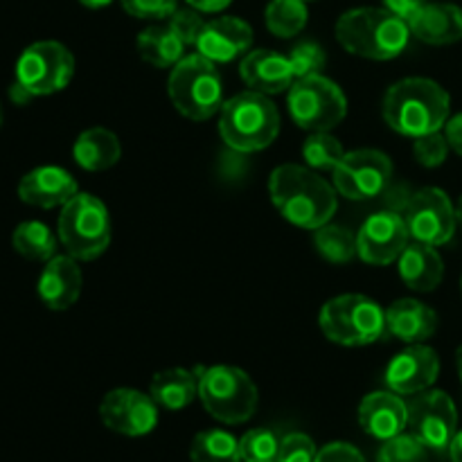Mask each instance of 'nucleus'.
I'll return each instance as SVG.
<instances>
[{"mask_svg": "<svg viewBox=\"0 0 462 462\" xmlns=\"http://www.w3.org/2000/svg\"><path fill=\"white\" fill-rule=\"evenodd\" d=\"M316 449L314 440L305 433H287L284 438H280V449L275 462H314Z\"/></svg>", "mask_w": 462, "mask_h": 462, "instance_id": "obj_37", "label": "nucleus"}, {"mask_svg": "<svg viewBox=\"0 0 462 462\" xmlns=\"http://www.w3.org/2000/svg\"><path fill=\"white\" fill-rule=\"evenodd\" d=\"M397 262H400L402 280L413 291H433L442 282V275H445L440 253L436 251V246H429V244L422 242L409 244Z\"/></svg>", "mask_w": 462, "mask_h": 462, "instance_id": "obj_24", "label": "nucleus"}, {"mask_svg": "<svg viewBox=\"0 0 462 462\" xmlns=\"http://www.w3.org/2000/svg\"><path fill=\"white\" fill-rule=\"evenodd\" d=\"M59 239L68 255L88 262L102 255L111 244V217L93 194H77L59 215Z\"/></svg>", "mask_w": 462, "mask_h": 462, "instance_id": "obj_7", "label": "nucleus"}, {"mask_svg": "<svg viewBox=\"0 0 462 462\" xmlns=\"http://www.w3.org/2000/svg\"><path fill=\"white\" fill-rule=\"evenodd\" d=\"M377 462H431L429 449L420 440H415L411 433H400L383 442L379 449Z\"/></svg>", "mask_w": 462, "mask_h": 462, "instance_id": "obj_34", "label": "nucleus"}, {"mask_svg": "<svg viewBox=\"0 0 462 462\" xmlns=\"http://www.w3.org/2000/svg\"><path fill=\"white\" fill-rule=\"evenodd\" d=\"M9 97H12L14 104H18V106H23V104H27L30 99H34V95L30 93V90L25 88V86H21L18 81H14L12 88H9Z\"/></svg>", "mask_w": 462, "mask_h": 462, "instance_id": "obj_44", "label": "nucleus"}, {"mask_svg": "<svg viewBox=\"0 0 462 462\" xmlns=\"http://www.w3.org/2000/svg\"><path fill=\"white\" fill-rule=\"evenodd\" d=\"M411 34L429 45H449L462 39V9L451 3H427L413 21Z\"/></svg>", "mask_w": 462, "mask_h": 462, "instance_id": "obj_23", "label": "nucleus"}, {"mask_svg": "<svg viewBox=\"0 0 462 462\" xmlns=\"http://www.w3.org/2000/svg\"><path fill=\"white\" fill-rule=\"evenodd\" d=\"M411 39L409 23L386 7H356L337 21V41L356 57L388 61L400 57Z\"/></svg>", "mask_w": 462, "mask_h": 462, "instance_id": "obj_3", "label": "nucleus"}, {"mask_svg": "<svg viewBox=\"0 0 462 462\" xmlns=\"http://www.w3.org/2000/svg\"><path fill=\"white\" fill-rule=\"evenodd\" d=\"M409 226L404 217L393 210L368 217L356 237V253L365 264L388 266L397 262L409 246Z\"/></svg>", "mask_w": 462, "mask_h": 462, "instance_id": "obj_15", "label": "nucleus"}, {"mask_svg": "<svg viewBox=\"0 0 462 462\" xmlns=\"http://www.w3.org/2000/svg\"><path fill=\"white\" fill-rule=\"evenodd\" d=\"M185 43L170 25H153L140 32L138 52L153 68H174L183 59Z\"/></svg>", "mask_w": 462, "mask_h": 462, "instance_id": "obj_27", "label": "nucleus"}, {"mask_svg": "<svg viewBox=\"0 0 462 462\" xmlns=\"http://www.w3.org/2000/svg\"><path fill=\"white\" fill-rule=\"evenodd\" d=\"M393 180L391 158L377 149H356L346 153L334 167V188L352 201L374 199L388 189Z\"/></svg>", "mask_w": 462, "mask_h": 462, "instance_id": "obj_12", "label": "nucleus"}, {"mask_svg": "<svg viewBox=\"0 0 462 462\" xmlns=\"http://www.w3.org/2000/svg\"><path fill=\"white\" fill-rule=\"evenodd\" d=\"M0 125H3V106H0Z\"/></svg>", "mask_w": 462, "mask_h": 462, "instance_id": "obj_49", "label": "nucleus"}, {"mask_svg": "<svg viewBox=\"0 0 462 462\" xmlns=\"http://www.w3.org/2000/svg\"><path fill=\"white\" fill-rule=\"evenodd\" d=\"M170 27L176 32L185 45H197L199 36H201L206 21L201 18L199 9H176L170 16Z\"/></svg>", "mask_w": 462, "mask_h": 462, "instance_id": "obj_38", "label": "nucleus"}, {"mask_svg": "<svg viewBox=\"0 0 462 462\" xmlns=\"http://www.w3.org/2000/svg\"><path fill=\"white\" fill-rule=\"evenodd\" d=\"M449 111V93L438 81L424 77H409L393 84L382 108L386 125L409 138L445 129Z\"/></svg>", "mask_w": 462, "mask_h": 462, "instance_id": "obj_2", "label": "nucleus"}, {"mask_svg": "<svg viewBox=\"0 0 462 462\" xmlns=\"http://www.w3.org/2000/svg\"><path fill=\"white\" fill-rule=\"evenodd\" d=\"M269 194L289 224L307 230L329 224L338 208L337 188L300 165H280L271 174Z\"/></svg>", "mask_w": 462, "mask_h": 462, "instance_id": "obj_1", "label": "nucleus"}, {"mask_svg": "<svg viewBox=\"0 0 462 462\" xmlns=\"http://www.w3.org/2000/svg\"><path fill=\"white\" fill-rule=\"evenodd\" d=\"M244 84L262 95L284 93L293 86L296 75L289 63V57L273 52V50H253L244 57L239 66Z\"/></svg>", "mask_w": 462, "mask_h": 462, "instance_id": "obj_20", "label": "nucleus"}, {"mask_svg": "<svg viewBox=\"0 0 462 462\" xmlns=\"http://www.w3.org/2000/svg\"><path fill=\"white\" fill-rule=\"evenodd\" d=\"M126 14L134 18H147V21H162L176 12L179 0H120Z\"/></svg>", "mask_w": 462, "mask_h": 462, "instance_id": "obj_39", "label": "nucleus"}, {"mask_svg": "<svg viewBox=\"0 0 462 462\" xmlns=\"http://www.w3.org/2000/svg\"><path fill=\"white\" fill-rule=\"evenodd\" d=\"M307 18H310V12H307L305 0H271L264 12L266 27L280 39H291L300 34L307 25Z\"/></svg>", "mask_w": 462, "mask_h": 462, "instance_id": "obj_30", "label": "nucleus"}, {"mask_svg": "<svg viewBox=\"0 0 462 462\" xmlns=\"http://www.w3.org/2000/svg\"><path fill=\"white\" fill-rule=\"evenodd\" d=\"M233 0H188L189 7L199 9V12H208V14H215V12H224Z\"/></svg>", "mask_w": 462, "mask_h": 462, "instance_id": "obj_43", "label": "nucleus"}, {"mask_svg": "<svg viewBox=\"0 0 462 462\" xmlns=\"http://www.w3.org/2000/svg\"><path fill=\"white\" fill-rule=\"evenodd\" d=\"M386 328L393 337L415 346V343H424L436 334L438 314L424 302L413 300V298H402L386 310Z\"/></svg>", "mask_w": 462, "mask_h": 462, "instance_id": "obj_22", "label": "nucleus"}, {"mask_svg": "<svg viewBox=\"0 0 462 462\" xmlns=\"http://www.w3.org/2000/svg\"><path fill=\"white\" fill-rule=\"evenodd\" d=\"M253 43V30L246 21L237 16H219L206 21L197 41L199 54L215 63H228L246 52Z\"/></svg>", "mask_w": 462, "mask_h": 462, "instance_id": "obj_17", "label": "nucleus"}, {"mask_svg": "<svg viewBox=\"0 0 462 462\" xmlns=\"http://www.w3.org/2000/svg\"><path fill=\"white\" fill-rule=\"evenodd\" d=\"M404 221L415 242L442 246L454 237L458 217L449 194L440 188H424L406 203Z\"/></svg>", "mask_w": 462, "mask_h": 462, "instance_id": "obj_13", "label": "nucleus"}, {"mask_svg": "<svg viewBox=\"0 0 462 462\" xmlns=\"http://www.w3.org/2000/svg\"><path fill=\"white\" fill-rule=\"evenodd\" d=\"M77 180L72 179L70 171L63 167L45 165L27 171L18 183V197L23 203L36 208H57L66 206L72 197H77Z\"/></svg>", "mask_w": 462, "mask_h": 462, "instance_id": "obj_18", "label": "nucleus"}, {"mask_svg": "<svg viewBox=\"0 0 462 462\" xmlns=\"http://www.w3.org/2000/svg\"><path fill=\"white\" fill-rule=\"evenodd\" d=\"M449 458H451V462H462V431L456 433V438L451 440Z\"/></svg>", "mask_w": 462, "mask_h": 462, "instance_id": "obj_45", "label": "nucleus"}, {"mask_svg": "<svg viewBox=\"0 0 462 462\" xmlns=\"http://www.w3.org/2000/svg\"><path fill=\"white\" fill-rule=\"evenodd\" d=\"M12 244L18 255L32 262L52 260L54 251H57V237L41 221H23L21 226H16L12 235Z\"/></svg>", "mask_w": 462, "mask_h": 462, "instance_id": "obj_29", "label": "nucleus"}, {"mask_svg": "<svg viewBox=\"0 0 462 462\" xmlns=\"http://www.w3.org/2000/svg\"><path fill=\"white\" fill-rule=\"evenodd\" d=\"M289 113L300 129L332 131L346 120V93L323 75L300 77L289 88Z\"/></svg>", "mask_w": 462, "mask_h": 462, "instance_id": "obj_9", "label": "nucleus"}, {"mask_svg": "<svg viewBox=\"0 0 462 462\" xmlns=\"http://www.w3.org/2000/svg\"><path fill=\"white\" fill-rule=\"evenodd\" d=\"M280 449V438L271 429H253L239 440L242 462H275Z\"/></svg>", "mask_w": 462, "mask_h": 462, "instance_id": "obj_33", "label": "nucleus"}, {"mask_svg": "<svg viewBox=\"0 0 462 462\" xmlns=\"http://www.w3.org/2000/svg\"><path fill=\"white\" fill-rule=\"evenodd\" d=\"M305 3H307V0H305Z\"/></svg>", "mask_w": 462, "mask_h": 462, "instance_id": "obj_51", "label": "nucleus"}, {"mask_svg": "<svg viewBox=\"0 0 462 462\" xmlns=\"http://www.w3.org/2000/svg\"><path fill=\"white\" fill-rule=\"evenodd\" d=\"M460 287H462V282H460Z\"/></svg>", "mask_w": 462, "mask_h": 462, "instance_id": "obj_50", "label": "nucleus"}, {"mask_svg": "<svg viewBox=\"0 0 462 462\" xmlns=\"http://www.w3.org/2000/svg\"><path fill=\"white\" fill-rule=\"evenodd\" d=\"M409 422V406L402 395L393 391L370 393L359 406V424L368 436L377 440H391V438L404 433Z\"/></svg>", "mask_w": 462, "mask_h": 462, "instance_id": "obj_19", "label": "nucleus"}, {"mask_svg": "<svg viewBox=\"0 0 462 462\" xmlns=\"http://www.w3.org/2000/svg\"><path fill=\"white\" fill-rule=\"evenodd\" d=\"M158 409L152 395L135 388H116L108 393L99 406V418L104 427L126 438L147 436L158 424Z\"/></svg>", "mask_w": 462, "mask_h": 462, "instance_id": "obj_14", "label": "nucleus"}, {"mask_svg": "<svg viewBox=\"0 0 462 462\" xmlns=\"http://www.w3.org/2000/svg\"><path fill=\"white\" fill-rule=\"evenodd\" d=\"M81 269L70 255H54L48 260L39 278V298L48 310L66 311L79 300Z\"/></svg>", "mask_w": 462, "mask_h": 462, "instance_id": "obj_21", "label": "nucleus"}, {"mask_svg": "<svg viewBox=\"0 0 462 462\" xmlns=\"http://www.w3.org/2000/svg\"><path fill=\"white\" fill-rule=\"evenodd\" d=\"M424 5H427V0H383V7L406 23L413 21L415 14H418Z\"/></svg>", "mask_w": 462, "mask_h": 462, "instance_id": "obj_41", "label": "nucleus"}, {"mask_svg": "<svg viewBox=\"0 0 462 462\" xmlns=\"http://www.w3.org/2000/svg\"><path fill=\"white\" fill-rule=\"evenodd\" d=\"M314 462H365V458L350 442H329L316 454Z\"/></svg>", "mask_w": 462, "mask_h": 462, "instance_id": "obj_40", "label": "nucleus"}, {"mask_svg": "<svg viewBox=\"0 0 462 462\" xmlns=\"http://www.w3.org/2000/svg\"><path fill=\"white\" fill-rule=\"evenodd\" d=\"M219 134L233 152H262L278 138L280 113L269 95L246 90L224 102L219 111Z\"/></svg>", "mask_w": 462, "mask_h": 462, "instance_id": "obj_4", "label": "nucleus"}, {"mask_svg": "<svg viewBox=\"0 0 462 462\" xmlns=\"http://www.w3.org/2000/svg\"><path fill=\"white\" fill-rule=\"evenodd\" d=\"M445 135H447V140H449V147L454 149L458 156H462V113L447 120Z\"/></svg>", "mask_w": 462, "mask_h": 462, "instance_id": "obj_42", "label": "nucleus"}, {"mask_svg": "<svg viewBox=\"0 0 462 462\" xmlns=\"http://www.w3.org/2000/svg\"><path fill=\"white\" fill-rule=\"evenodd\" d=\"M170 99L188 120H210L224 106V84L215 61L203 54L180 59L170 75Z\"/></svg>", "mask_w": 462, "mask_h": 462, "instance_id": "obj_5", "label": "nucleus"}, {"mask_svg": "<svg viewBox=\"0 0 462 462\" xmlns=\"http://www.w3.org/2000/svg\"><path fill=\"white\" fill-rule=\"evenodd\" d=\"M314 244L320 255L332 264H347L356 255V237L341 226L325 224L316 228Z\"/></svg>", "mask_w": 462, "mask_h": 462, "instance_id": "obj_31", "label": "nucleus"}, {"mask_svg": "<svg viewBox=\"0 0 462 462\" xmlns=\"http://www.w3.org/2000/svg\"><path fill=\"white\" fill-rule=\"evenodd\" d=\"M325 59L328 57H325L323 48H320L319 43H314V41H302V43H298L296 48L291 50V54H289V63H291L296 79H300V77L320 75V70H323L325 66Z\"/></svg>", "mask_w": 462, "mask_h": 462, "instance_id": "obj_35", "label": "nucleus"}, {"mask_svg": "<svg viewBox=\"0 0 462 462\" xmlns=\"http://www.w3.org/2000/svg\"><path fill=\"white\" fill-rule=\"evenodd\" d=\"M449 140L445 134L436 131V134H427L415 138L413 143V156L420 165L424 167H440L449 156Z\"/></svg>", "mask_w": 462, "mask_h": 462, "instance_id": "obj_36", "label": "nucleus"}, {"mask_svg": "<svg viewBox=\"0 0 462 462\" xmlns=\"http://www.w3.org/2000/svg\"><path fill=\"white\" fill-rule=\"evenodd\" d=\"M406 429L429 451L445 454L458 433V411L445 391H422L409 402Z\"/></svg>", "mask_w": 462, "mask_h": 462, "instance_id": "obj_11", "label": "nucleus"}, {"mask_svg": "<svg viewBox=\"0 0 462 462\" xmlns=\"http://www.w3.org/2000/svg\"><path fill=\"white\" fill-rule=\"evenodd\" d=\"M438 374H440V359L436 350L415 343L388 364L386 386L397 395H418L436 383Z\"/></svg>", "mask_w": 462, "mask_h": 462, "instance_id": "obj_16", "label": "nucleus"}, {"mask_svg": "<svg viewBox=\"0 0 462 462\" xmlns=\"http://www.w3.org/2000/svg\"><path fill=\"white\" fill-rule=\"evenodd\" d=\"M149 395L161 409L183 411L199 395V374L185 368H170L156 373L149 386Z\"/></svg>", "mask_w": 462, "mask_h": 462, "instance_id": "obj_26", "label": "nucleus"}, {"mask_svg": "<svg viewBox=\"0 0 462 462\" xmlns=\"http://www.w3.org/2000/svg\"><path fill=\"white\" fill-rule=\"evenodd\" d=\"M456 217H458V224L462 226V197H460L458 206H456Z\"/></svg>", "mask_w": 462, "mask_h": 462, "instance_id": "obj_48", "label": "nucleus"}, {"mask_svg": "<svg viewBox=\"0 0 462 462\" xmlns=\"http://www.w3.org/2000/svg\"><path fill=\"white\" fill-rule=\"evenodd\" d=\"M79 3L88 9H102L106 7V5H111L113 0H79Z\"/></svg>", "mask_w": 462, "mask_h": 462, "instance_id": "obj_46", "label": "nucleus"}, {"mask_svg": "<svg viewBox=\"0 0 462 462\" xmlns=\"http://www.w3.org/2000/svg\"><path fill=\"white\" fill-rule=\"evenodd\" d=\"M346 156V149L329 131H316L302 144V158L314 170H332Z\"/></svg>", "mask_w": 462, "mask_h": 462, "instance_id": "obj_32", "label": "nucleus"}, {"mask_svg": "<svg viewBox=\"0 0 462 462\" xmlns=\"http://www.w3.org/2000/svg\"><path fill=\"white\" fill-rule=\"evenodd\" d=\"M192 462H242L239 440L221 429H208L194 436L189 447Z\"/></svg>", "mask_w": 462, "mask_h": 462, "instance_id": "obj_28", "label": "nucleus"}, {"mask_svg": "<svg viewBox=\"0 0 462 462\" xmlns=\"http://www.w3.org/2000/svg\"><path fill=\"white\" fill-rule=\"evenodd\" d=\"M199 397L208 413L224 424L248 422L257 409L255 383L235 365L199 370Z\"/></svg>", "mask_w": 462, "mask_h": 462, "instance_id": "obj_8", "label": "nucleus"}, {"mask_svg": "<svg viewBox=\"0 0 462 462\" xmlns=\"http://www.w3.org/2000/svg\"><path fill=\"white\" fill-rule=\"evenodd\" d=\"M122 156V144L113 131L104 126L81 131L72 144V158L86 171H104L116 165Z\"/></svg>", "mask_w": 462, "mask_h": 462, "instance_id": "obj_25", "label": "nucleus"}, {"mask_svg": "<svg viewBox=\"0 0 462 462\" xmlns=\"http://www.w3.org/2000/svg\"><path fill=\"white\" fill-rule=\"evenodd\" d=\"M319 323L329 341L346 347L373 346L388 332L386 311L373 298L359 293H346L325 302Z\"/></svg>", "mask_w": 462, "mask_h": 462, "instance_id": "obj_6", "label": "nucleus"}, {"mask_svg": "<svg viewBox=\"0 0 462 462\" xmlns=\"http://www.w3.org/2000/svg\"><path fill=\"white\" fill-rule=\"evenodd\" d=\"M456 365H458V374H460V382H462V346L456 352Z\"/></svg>", "mask_w": 462, "mask_h": 462, "instance_id": "obj_47", "label": "nucleus"}, {"mask_svg": "<svg viewBox=\"0 0 462 462\" xmlns=\"http://www.w3.org/2000/svg\"><path fill=\"white\" fill-rule=\"evenodd\" d=\"M75 57L59 41H39L27 45L16 61V81L34 97L52 95L70 84Z\"/></svg>", "mask_w": 462, "mask_h": 462, "instance_id": "obj_10", "label": "nucleus"}]
</instances>
